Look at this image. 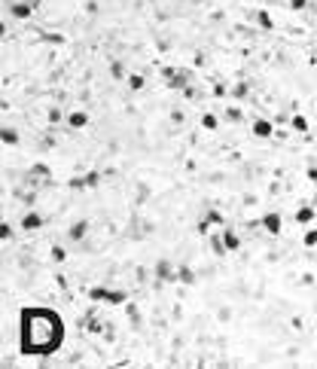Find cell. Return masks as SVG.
I'll return each mask as SVG.
<instances>
[{"mask_svg": "<svg viewBox=\"0 0 317 369\" xmlns=\"http://www.w3.org/2000/svg\"><path fill=\"white\" fill-rule=\"evenodd\" d=\"M64 342V320L46 305H25L18 311V351L25 357H49Z\"/></svg>", "mask_w": 317, "mask_h": 369, "instance_id": "6da1fadb", "label": "cell"}, {"mask_svg": "<svg viewBox=\"0 0 317 369\" xmlns=\"http://www.w3.org/2000/svg\"><path fill=\"white\" fill-rule=\"evenodd\" d=\"M88 299H95V302H107V305H125L128 302V293L125 290H104V287H92V290H88Z\"/></svg>", "mask_w": 317, "mask_h": 369, "instance_id": "7a4b0ae2", "label": "cell"}, {"mask_svg": "<svg viewBox=\"0 0 317 369\" xmlns=\"http://www.w3.org/2000/svg\"><path fill=\"white\" fill-rule=\"evenodd\" d=\"M259 226H263L268 235H281L284 217H281V211H268V214H263V217H259Z\"/></svg>", "mask_w": 317, "mask_h": 369, "instance_id": "3957f363", "label": "cell"}, {"mask_svg": "<svg viewBox=\"0 0 317 369\" xmlns=\"http://www.w3.org/2000/svg\"><path fill=\"white\" fill-rule=\"evenodd\" d=\"M162 76H165L168 89H186V79H189V74H186V71H174V67H165Z\"/></svg>", "mask_w": 317, "mask_h": 369, "instance_id": "277c9868", "label": "cell"}, {"mask_svg": "<svg viewBox=\"0 0 317 369\" xmlns=\"http://www.w3.org/2000/svg\"><path fill=\"white\" fill-rule=\"evenodd\" d=\"M153 272H156V281H177V269L168 259H158Z\"/></svg>", "mask_w": 317, "mask_h": 369, "instance_id": "5b68a950", "label": "cell"}, {"mask_svg": "<svg viewBox=\"0 0 317 369\" xmlns=\"http://www.w3.org/2000/svg\"><path fill=\"white\" fill-rule=\"evenodd\" d=\"M253 134L265 141V137L275 134V122H271V119H263V116H256V119H253Z\"/></svg>", "mask_w": 317, "mask_h": 369, "instance_id": "8992f818", "label": "cell"}, {"mask_svg": "<svg viewBox=\"0 0 317 369\" xmlns=\"http://www.w3.org/2000/svg\"><path fill=\"white\" fill-rule=\"evenodd\" d=\"M67 125H70L73 131L76 129H86V125H88V113L86 110H70V113H67Z\"/></svg>", "mask_w": 317, "mask_h": 369, "instance_id": "52a82bcc", "label": "cell"}, {"mask_svg": "<svg viewBox=\"0 0 317 369\" xmlns=\"http://www.w3.org/2000/svg\"><path fill=\"white\" fill-rule=\"evenodd\" d=\"M31 9H34V3H28V0H13L9 3V13L16 18H31Z\"/></svg>", "mask_w": 317, "mask_h": 369, "instance_id": "ba28073f", "label": "cell"}, {"mask_svg": "<svg viewBox=\"0 0 317 369\" xmlns=\"http://www.w3.org/2000/svg\"><path fill=\"white\" fill-rule=\"evenodd\" d=\"M220 235H223V244H226L229 253L241 250V238H238V232H232V229H220Z\"/></svg>", "mask_w": 317, "mask_h": 369, "instance_id": "9c48e42d", "label": "cell"}, {"mask_svg": "<svg viewBox=\"0 0 317 369\" xmlns=\"http://www.w3.org/2000/svg\"><path fill=\"white\" fill-rule=\"evenodd\" d=\"M40 226H43V217L37 211H28L21 217V229H25V232H34V229H40Z\"/></svg>", "mask_w": 317, "mask_h": 369, "instance_id": "30bf717a", "label": "cell"}, {"mask_svg": "<svg viewBox=\"0 0 317 369\" xmlns=\"http://www.w3.org/2000/svg\"><path fill=\"white\" fill-rule=\"evenodd\" d=\"M86 232H88V220H76V223L70 226V232H67V235H70V241H83Z\"/></svg>", "mask_w": 317, "mask_h": 369, "instance_id": "8fae6325", "label": "cell"}, {"mask_svg": "<svg viewBox=\"0 0 317 369\" xmlns=\"http://www.w3.org/2000/svg\"><path fill=\"white\" fill-rule=\"evenodd\" d=\"M177 281H183V284H195V269L186 266V262H180V266H177Z\"/></svg>", "mask_w": 317, "mask_h": 369, "instance_id": "7c38bea8", "label": "cell"}, {"mask_svg": "<svg viewBox=\"0 0 317 369\" xmlns=\"http://www.w3.org/2000/svg\"><path fill=\"white\" fill-rule=\"evenodd\" d=\"M208 244H211V250L217 253V257H226V253H229V250H226V244H223V235H220V232L208 235Z\"/></svg>", "mask_w": 317, "mask_h": 369, "instance_id": "4fadbf2b", "label": "cell"}, {"mask_svg": "<svg viewBox=\"0 0 317 369\" xmlns=\"http://www.w3.org/2000/svg\"><path fill=\"white\" fill-rule=\"evenodd\" d=\"M296 223L311 226L314 223V207H299V211H296Z\"/></svg>", "mask_w": 317, "mask_h": 369, "instance_id": "5bb4252c", "label": "cell"}, {"mask_svg": "<svg viewBox=\"0 0 317 369\" xmlns=\"http://www.w3.org/2000/svg\"><path fill=\"white\" fill-rule=\"evenodd\" d=\"M201 125H205L208 131H217V125H220V119L213 116V113H205V116H201Z\"/></svg>", "mask_w": 317, "mask_h": 369, "instance_id": "9a60e30c", "label": "cell"}, {"mask_svg": "<svg viewBox=\"0 0 317 369\" xmlns=\"http://www.w3.org/2000/svg\"><path fill=\"white\" fill-rule=\"evenodd\" d=\"M293 131H308V119H305V116H299V113H296V116H293Z\"/></svg>", "mask_w": 317, "mask_h": 369, "instance_id": "2e32d148", "label": "cell"}, {"mask_svg": "<svg viewBox=\"0 0 317 369\" xmlns=\"http://www.w3.org/2000/svg\"><path fill=\"white\" fill-rule=\"evenodd\" d=\"M128 89H131V92H141V89H143V76H141V74H131V76H128Z\"/></svg>", "mask_w": 317, "mask_h": 369, "instance_id": "e0dca14e", "label": "cell"}, {"mask_svg": "<svg viewBox=\"0 0 317 369\" xmlns=\"http://www.w3.org/2000/svg\"><path fill=\"white\" fill-rule=\"evenodd\" d=\"M305 247H317V226H311L305 232Z\"/></svg>", "mask_w": 317, "mask_h": 369, "instance_id": "ac0fdd59", "label": "cell"}, {"mask_svg": "<svg viewBox=\"0 0 317 369\" xmlns=\"http://www.w3.org/2000/svg\"><path fill=\"white\" fill-rule=\"evenodd\" d=\"M226 119H229V122H241V110H238V107H226Z\"/></svg>", "mask_w": 317, "mask_h": 369, "instance_id": "d6986e66", "label": "cell"}, {"mask_svg": "<svg viewBox=\"0 0 317 369\" xmlns=\"http://www.w3.org/2000/svg\"><path fill=\"white\" fill-rule=\"evenodd\" d=\"M3 144L9 147V144H18V134L13 131V129H3Z\"/></svg>", "mask_w": 317, "mask_h": 369, "instance_id": "ffe728a7", "label": "cell"}, {"mask_svg": "<svg viewBox=\"0 0 317 369\" xmlns=\"http://www.w3.org/2000/svg\"><path fill=\"white\" fill-rule=\"evenodd\" d=\"M52 259H55V262H64V259H67L64 247H52Z\"/></svg>", "mask_w": 317, "mask_h": 369, "instance_id": "44dd1931", "label": "cell"}, {"mask_svg": "<svg viewBox=\"0 0 317 369\" xmlns=\"http://www.w3.org/2000/svg\"><path fill=\"white\" fill-rule=\"evenodd\" d=\"M287 3H290V9H293V13H299V9H305V6H308V0H287Z\"/></svg>", "mask_w": 317, "mask_h": 369, "instance_id": "7402d4cb", "label": "cell"}, {"mask_svg": "<svg viewBox=\"0 0 317 369\" xmlns=\"http://www.w3.org/2000/svg\"><path fill=\"white\" fill-rule=\"evenodd\" d=\"M256 21H259L263 28H271V18H268V13H256Z\"/></svg>", "mask_w": 317, "mask_h": 369, "instance_id": "603a6c76", "label": "cell"}, {"mask_svg": "<svg viewBox=\"0 0 317 369\" xmlns=\"http://www.w3.org/2000/svg\"><path fill=\"white\" fill-rule=\"evenodd\" d=\"M305 174H308V180L317 186V165H308V168H305Z\"/></svg>", "mask_w": 317, "mask_h": 369, "instance_id": "cb8c5ba5", "label": "cell"}, {"mask_svg": "<svg viewBox=\"0 0 317 369\" xmlns=\"http://www.w3.org/2000/svg\"><path fill=\"white\" fill-rule=\"evenodd\" d=\"M232 95H235V98H244V95H247V86H244V83H238V86L232 89Z\"/></svg>", "mask_w": 317, "mask_h": 369, "instance_id": "d4e9b609", "label": "cell"}, {"mask_svg": "<svg viewBox=\"0 0 317 369\" xmlns=\"http://www.w3.org/2000/svg\"><path fill=\"white\" fill-rule=\"evenodd\" d=\"M0 238H3V241H9V223H3V226H0Z\"/></svg>", "mask_w": 317, "mask_h": 369, "instance_id": "484cf974", "label": "cell"}, {"mask_svg": "<svg viewBox=\"0 0 317 369\" xmlns=\"http://www.w3.org/2000/svg\"><path fill=\"white\" fill-rule=\"evenodd\" d=\"M122 74H125V71H122V64H119V61H116V64H113V76H116V79H119V76H122Z\"/></svg>", "mask_w": 317, "mask_h": 369, "instance_id": "4316f807", "label": "cell"}, {"mask_svg": "<svg viewBox=\"0 0 317 369\" xmlns=\"http://www.w3.org/2000/svg\"><path fill=\"white\" fill-rule=\"evenodd\" d=\"M28 3H34V6H37V3H40V0H28Z\"/></svg>", "mask_w": 317, "mask_h": 369, "instance_id": "83f0119b", "label": "cell"}]
</instances>
